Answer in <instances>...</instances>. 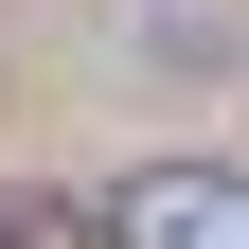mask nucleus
Listing matches in <instances>:
<instances>
[{
  "mask_svg": "<svg viewBox=\"0 0 249 249\" xmlns=\"http://www.w3.org/2000/svg\"><path fill=\"white\" fill-rule=\"evenodd\" d=\"M107 249H249V178L231 160H160L107 196Z\"/></svg>",
  "mask_w": 249,
  "mask_h": 249,
  "instance_id": "nucleus-1",
  "label": "nucleus"
},
{
  "mask_svg": "<svg viewBox=\"0 0 249 249\" xmlns=\"http://www.w3.org/2000/svg\"><path fill=\"white\" fill-rule=\"evenodd\" d=\"M0 249H71V213H36V196H0Z\"/></svg>",
  "mask_w": 249,
  "mask_h": 249,
  "instance_id": "nucleus-2",
  "label": "nucleus"
}]
</instances>
